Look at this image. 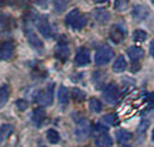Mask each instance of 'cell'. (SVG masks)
I'll use <instances>...</instances> for the list:
<instances>
[{"label":"cell","mask_w":154,"mask_h":147,"mask_svg":"<svg viewBox=\"0 0 154 147\" xmlns=\"http://www.w3.org/2000/svg\"><path fill=\"white\" fill-rule=\"evenodd\" d=\"M87 17H84L83 14H80V11L78 9H73L71 10L66 17V23L69 27L77 29V30H81L84 26L87 25Z\"/></svg>","instance_id":"6da1fadb"},{"label":"cell","mask_w":154,"mask_h":147,"mask_svg":"<svg viewBox=\"0 0 154 147\" xmlns=\"http://www.w3.org/2000/svg\"><path fill=\"white\" fill-rule=\"evenodd\" d=\"M114 56V52H113V49L109 44H102L98 50H97V53H95L94 56V61L97 65H104V64H108L111 59Z\"/></svg>","instance_id":"7a4b0ae2"},{"label":"cell","mask_w":154,"mask_h":147,"mask_svg":"<svg viewBox=\"0 0 154 147\" xmlns=\"http://www.w3.org/2000/svg\"><path fill=\"white\" fill-rule=\"evenodd\" d=\"M37 101L40 105L50 106L53 101V84H50L46 90H42L39 92L37 96Z\"/></svg>","instance_id":"3957f363"},{"label":"cell","mask_w":154,"mask_h":147,"mask_svg":"<svg viewBox=\"0 0 154 147\" xmlns=\"http://www.w3.org/2000/svg\"><path fill=\"white\" fill-rule=\"evenodd\" d=\"M90 130H91V124L88 119L83 118L79 121L77 124V127H75V136H77L78 140H85L89 134H90Z\"/></svg>","instance_id":"277c9868"},{"label":"cell","mask_w":154,"mask_h":147,"mask_svg":"<svg viewBox=\"0 0 154 147\" xmlns=\"http://www.w3.org/2000/svg\"><path fill=\"white\" fill-rule=\"evenodd\" d=\"M119 96V91L114 83H110L108 86H105L103 91V98L110 104H116Z\"/></svg>","instance_id":"5b68a950"},{"label":"cell","mask_w":154,"mask_h":147,"mask_svg":"<svg viewBox=\"0 0 154 147\" xmlns=\"http://www.w3.org/2000/svg\"><path fill=\"white\" fill-rule=\"evenodd\" d=\"M75 64L78 67H84L90 63V51L85 48H80L78 49L77 54H75Z\"/></svg>","instance_id":"8992f818"},{"label":"cell","mask_w":154,"mask_h":147,"mask_svg":"<svg viewBox=\"0 0 154 147\" xmlns=\"http://www.w3.org/2000/svg\"><path fill=\"white\" fill-rule=\"evenodd\" d=\"M35 26L39 32L41 33L43 37H49L50 34V26L48 22V19L43 16H39L35 19Z\"/></svg>","instance_id":"52a82bcc"},{"label":"cell","mask_w":154,"mask_h":147,"mask_svg":"<svg viewBox=\"0 0 154 147\" xmlns=\"http://www.w3.org/2000/svg\"><path fill=\"white\" fill-rule=\"evenodd\" d=\"M14 44L11 42H2L0 44V60H9L14 54Z\"/></svg>","instance_id":"ba28073f"},{"label":"cell","mask_w":154,"mask_h":147,"mask_svg":"<svg viewBox=\"0 0 154 147\" xmlns=\"http://www.w3.org/2000/svg\"><path fill=\"white\" fill-rule=\"evenodd\" d=\"M54 54H56L57 59H59L60 61L63 62V61H66L69 58V48H68V46L66 43H59L56 46Z\"/></svg>","instance_id":"9c48e42d"},{"label":"cell","mask_w":154,"mask_h":147,"mask_svg":"<svg viewBox=\"0 0 154 147\" xmlns=\"http://www.w3.org/2000/svg\"><path fill=\"white\" fill-rule=\"evenodd\" d=\"M125 34H124V31L120 28L119 26H113L111 30H110V38L114 43H121L123 41Z\"/></svg>","instance_id":"30bf717a"},{"label":"cell","mask_w":154,"mask_h":147,"mask_svg":"<svg viewBox=\"0 0 154 147\" xmlns=\"http://www.w3.org/2000/svg\"><path fill=\"white\" fill-rule=\"evenodd\" d=\"M27 39H28L29 43L31 44L33 48H35V49H42V46H43V44H42V41L39 39V37L37 34H35V32H33V30H31V29H27Z\"/></svg>","instance_id":"8fae6325"},{"label":"cell","mask_w":154,"mask_h":147,"mask_svg":"<svg viewBox=\"0 0 154 147\" xmlns=\"http://www.w3.org/2000/svg\"><path fill=\"white\" fill-rule=\"evenodd\" d=\"M93 17L98 22L105 23L110 20V12L104 10V9H98V10L93 11Z\"/></svg>","instance_id":"7c38bea8"},{"label":"cell","mask_w":154,"mask_h":147,"mask_svg":"<svg viewBox=\"0 0 154 147\" xmlns=\"http://www.w3.org/2000/svg\"><path fill=\"white\" fill-rule=\"evenodd\" d=\"M113 71L116 72V73H121L123 71L126 69V61L124 59L123 56H119L116 59L114 63H113V67H112Z\"/></svg>","instance_id":"4fadbf2b"},{"label":"cell","mask_w":154,"mask_h":147,"mask_svg":"<svg viewBox=\"0 0 154 147\" xmlns=\"http://www.w3.org/2000/svg\"><path fill=\"white\" fill-rule=\"evenodd\" d=\"M95 144L98 147H111L113 144V140L108 134H102L95 140Z\"/></svg>","instance_id":"5bb4252c"},{"label":"cell","mask_w":154,"mask_h":147,"mask_svg":"<svg viewBox=\"0 0 154 147\" xmlns=\"http://www.w3.org/2000/svg\"><path fill=\"white\" fill-rule=\"evenodd\" d=\"M149 14V10L144 6H137L132 11V16L135 20H143L144 18L146 17Z\"/></svg>","instance_id":"9a60e30c"},{"label":"cell","mask_w":154,"mask_h":147,"mask_svg":"<svg viewBox=\"0 0 154 147\" xmlns=\"http://www.w3.org/2000/svg\"><path fill=\"white\" fill-rule=\"evenodd\" d=\"M46 117V112L45 110L41 109V107H38L33 111V114H32V121L37 126H40L41 123L43 122V119Z\"/></svg>","instance_id":"2e32d148"},{"label":"cell","mask_w":154,"mask_h":147,"mask_svg":"<svg viewBox=\"0 0 154 147\" xmlns=\"http://www.w3.org/2000/svg\"><path fill=\"white\" fill-rule=\"evenodd\" d=\"M128 54L132 61H137L143 56V50L139 46H130L128 50Z\"/></svg>","instance_id":"e0dca14e"},{"label":"cell","mask_w":154,"mask_h":147,"mask_svg":"<svg viewBox=\"0 0 154 147\" xmlns=\"http://www.w3.org/2000/svg\"><path fill=\"white\" fill-rule=\"evenodd\" d=\"M58 100L61 105H67L69 103V92L66 86H61L58 92Z\"/></svg>","instance_id":"ac0fdd59"},{"label":"cell","mask_w":154,"mask_h":147,"mask_svg":"<svg viewBox=\"0 0 154 147\" xmlns=\"http://www.w3.org/2000/svg\"><path fill=\"white\" fill-rule=\"evenodd\" d=\"M102 122L106 124V125H110V126H116L119 124V117L116 114L114 113H110V114H106L102 117Z\"/></svg>","instance_id":"d6986e66"},{"label":"cell","mask_w":154,"mask_h":147,"mask_svg":"<svg viewBox=\"0 0 154 147\" xmlns=\"http://www.w3.org/2000/svg\"><path fill=\"white\" fill-rule=\"evenodd\" d=\"M116 136L119 143H125L132 138V134L125 130H119L116 133Z\"/></svg>","instance_id":"ffe728a7"},{"label":"cell","mask_w":154,"mask_h":147,"mask_svg":"<svg viewBox=\"0 0 154 147\" xmlns=\"http://www.w3.org/2000/svg\"><path fill=\"white\" fill-rule=\"evenodd\" d=\"M11 133H12V126L10 125H4L0 128V145L6 142Z\"/></svg>","instance_id":"44dd1931"},{"label":"cell","mask_w":154,"mask_h":147,"mask_svg":"<svg viewBox=\"0 0 154 147\" xmlns=\"http://www.w3.org/2000/svg\"><path fill=\"white\" fill-rule=\"evenodd\" d=\"M9 98V88L4 85L0 88V109H2Z\"/></svg>","instance_id":"7402d4cb"},{"label":"cell","mask_w":154,"mask_h":147,"mask_svg":"<svg viewBox=\"0 0 154 147\" xmlns=\"http://www.w3.org/2000/svg\"><path fill=\"white\" fill-rule=\"evenodd\" d=\"M47 138H48V140H49L51 144H57V143H59L60 135L56 130L50 128V130H48V132H47Z\"/></svg>","instance_id":"603a6c76"},{"label":"cell","mask_w":154,"mask_h":147,"mask_svg":"<svg viewBox=\"0 0 154 147\" xmlns=\"http://www.w3.org/2000/svg\"><path fill=\"white\" fill-rule=\"evenodd\" d=\"M89 105H90V109H91L92 112L100 113L102 111V104L98 98H90V101H89Z\"/></svg>","instance_id":"cb8c5ba5"},{"label":"cell","mask_w":154,"mask_h":147,"mask_svg":"<svg viewBox=\"0 0 154 147\" xmlns=\"http://www.w3.org/2000/svg\"><path fill=\"white\" fill-rule=\"evenodd\" d=\"M85 93H84L82 90H80V88H74L73 90H72V92H71V96H72V98L73 100H75L77 102H82L85 98Z\"/></svg>","instance_id":"d4e9b609"},{"label":"cell","mask_w":154,"mask_h":147,"mask_svg":"<svg viewBox=\"0 0 154 147\" xmlns=\"http://www.w3.org/2000/svg\"><path fill=\"white\" fill-rule=\"evenodd\" d=\"M147 38V33L144 30H135L133 32V40L135 42H144Z\"/></svg>","instance_id":"484cf974"},{"label":"cell","mask_w":154,"mask_h":147,"mask_svg":"<svg viewBox=\"0 0 154 147\" xmlns=\"http://www.w3.org/2000/svg\"><path fill=\"white\" fill-rule=\"evenodd\" d=\"M71 0H53V6L57 11H63L70 4Z\"/></svg>","instance_id":"4316f807"},{"label":"cell","mask_w":154,"mask_h":147,"mask_svg":"<svg viewBox=\"0 0 154 147\" xmlns=\"http://www.w3.org/2000/svg\"><path fill=\"white\" fill-rule=\"evenodd\" d=\"M129 6V0H116L114 2V9L119 11L125 10Z\"/></svg>","instance_id":"83f0119b"},{"label":"cell","mask_w":154,"mask_h":147,"mask_svg":"<svg viewBox=\"0 0 154 147\" xmlns=\"http://www.w3.org/2000/svg\"><path fill=\"white\" fill-rule=\"evenodd\" d=\"M16 105H17V107L20 111H25V110H27V107H28V102L25 101V100H18L17 102H16Z\"/></svg>","instance_id":"f1b7e54d"},{"label":"cell","mask_w":154,"mask_h":147,"mask_svg":"<svg viewBox=\"0 0 154 147\" xmlns=\"http://www.w3.org/2000/svg\"><path fill=\"white\" fill-rule=\"evenodd\" d=\"M95 132H97V133H99L100 135H102V134H106V132H108V128H106V127H104V126H102L101 124H98V125L95 126Z\"/></svg>","instance_id":"f546056e"},{"label":"cell","mask_w":154,"mask_h":147,"mask_svg":"<svg viewBox=\"0 0 154 147\" xmlns=\"http://www.w3.org/2000/svg\"><path fill=\"white\" fill-rule=\"evenodd\" d=\"M147 127H149V122H147V121H144V122H142L140 124L137 130H139V133H144Z\"/></svg>","instance_id":"4dcf8cb0"},{"label":"cell","mask_w":154,"mask_h":147,"mask_svg":"<svg viewBox=\"0 0 154 147\" xmlns=\"http://www.w3.org/2000/svg\"><path fill=\"white\" fill-rule=\"evenodd\" d=\"M150 54L154 58V40H153V41H151V44H150Z\"/></svg>","instance_id":"1f68e13d"},{"label":"cell","mask_w":154,"mask_h":147,"mask_svg":"<svg viewBox=\"0 0 154 147\" xmlns=\"http://www.w3.org/2000/svg\"><path fill=\"white\" fill-rule=\"evenodd\" d=\"M147 98H149V102L151 103V105H153L154 106V94H150L149 96H147Z\"/></svg>","instance_id":"d6a6232c"},{"label":"cell","mask_w":154,"mask_h":147,"mask_svg":"<svg viewBox=\"0 0 154 147\" xmlns=\"http://www.w3.org/2000/svg\"><path fill=\"white\" fill-rule=\"evenodd\" d=\"M95 2H104V1H106V0H94Z\"/></svg>","instance_id":"836d02e7"},{"label":"cell","mask_w":154,"mask_h":147,"mask_svg":"<svg viewBox=\"0 0 154 147\" xmlns=\"http://www.w3.org/2000/svg\"><path fill=\"white\" fill-rule=\"evenodd\" d=\"M120 147H131L130 145H126V144H123V145H121Z\"/></svg>","instance_id":"e575fe53"},{"label":"cell","mask_w":154,"mask_h":147,"mask_svg":"<svg viewBox=\"0 0 154 147\" xmlns=\"http://www.w3.org/2000/svg\"><path fill=\"white\" fill-rule=\"evenodd\" d=\"M152 140L154 142V128H153V130H152Z\"/></svg>","instance_id":"d590c367"},{"label":"cell","mask_w":154,"mask_h":147,"mask_svg":"<svg viewBox=\"0 0 154 147\" xmlns=\"http://www.w3.org/2000/svg\"><path fill=\"white\" fill-rule=\"evenodd\" d=\"M151 1H152V4H154V0H151Z\"/></svg>","instance_id":"8d00e7d4"},{"label":"cell","mask_w":154,"mask_h":147,"mask_svg":"<svg viewBox=\"0 0 154 147\" xmlns=\"http://www.w3.org/2000/svg\"><path fill=\"white\" fill-rule=\"evenodd\" d=\"M42 147H46V146H42Z\"/></svg>","instance_id":"74e56055"}]
</instances>
